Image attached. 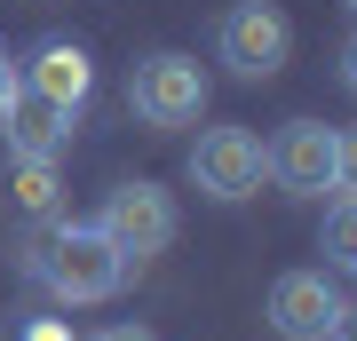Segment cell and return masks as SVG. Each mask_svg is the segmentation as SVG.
Masks as SVG:
<instances>
[{"mask_svg": "<svg viewBox=\"0 0 357 341\" xmlns=\"http://www.w3.org/2000/svg\"><path fill=\"white\" fill-rule=\"evenodd\" d=\"M16 262H24V278H40L48 302H64V310L112 302V294L128 286V270H135L96 222H40V230H24Z\"/></svg>", "mask_w": 357, "mask_h": 341, "instance_id": "6da1fadb", "label": "cell"}, {"mask_svg": "<svg viewBox=\"0 0 357 341\" xmlns=\"http://www.w3.org/2000/svg\"><path fill=\"white\" fill-rule=\"evenodd\" d=\"M128 112H135L143 127H199V112H206V72H199V56H183V48L143 56L135 79H128Z\"/></svg>", "mask_w": 357, "mask_h": 341, "instance_id": "7a4b0ae2", "label": "cell"}, {"mask_svg": "<svg viewBox=\"0 0 357 341\" xmlns=\"http://www.w3.org/2000/svg\"><path fill=\"white\" fill-rule=\"evenodd\" d=\"M215 56L230 63V79H278L286 56H294L286 8H270V0H238V8L222 16V32H215Z\"/></svg>", "mask_w": 357, "mask_h": 341, "instance_id": "3957f363", "label": "cell"}, {"mask_svg": "<svg viewBox=\"0 0 357 341\" xmlns=\"http://www.w3.org/2000/svg\"><path fill=\"white\" fill-rule=\"evenodd\" d=\"M262 175H270V151H262L255 127H206V135L191 143V183L206 190V199H222V206L255 199Z\"/></svg>", "mask_w": 357, "mask_h": 341, "instance_id": "277c9868", "label": "cell"}, {"mask_svg": "<svg viewBox=\"0 0 357 341\" xmlns=\"http://www.w3.org/2000/svg\"><path fill=\"white\" fill-rule=\"evenodd\" d=\"M96 230H103L119 254H128V262H151V254L175 246V199H167L159 183H119L112 199H103Z\"/></svg>", "mask_w": 357, "mask_h": 341, "instance_id": "5b68a950", "label": "cell"}, {"mask_svg": "<svg viewBox=\"0 0 357 341\" xmlns=\"http://www.w3.org/2000/svg\"><path fill=\"white\" fill-rule=\"evenodd\" d=\"M342 326V286L326 270H286L270 286V333L278 341H333Z\"/></svg>", "mask_w": 357, "mask_h": 341, "instance_id": "8992f818", "label": "cell"}, {"mask_svg": "<svg viewBox=\"0 0 357 341\" xmlns=\"http://www.w3.org/2000/svg\"><path fill=\"white\" fill-rule=\"evenodd\" d=\"M270 151V183L294 190V199H326L333 190V127L326 119H286L278 143H262Z\"/></svg>", "mask_w": 357, "mask_h": 341, "instance_id": "52a82bcc", "label": "cell"}, {"mask_svg": "<svg viewBox=\"0 0 357 341\" xmlns=\"http://www.w3.org/2000/svg\"><path fill=\"white\" fill-rule=\"evenodd\" d=\"M16 79H24V88H40L56 112L79 119V103H88V88H96V63H88V48H79V40H40L32 63H24Z\"/></svg>", "mask_w": 357, "mask_h": 341, "instance_id": "ba28073f", "label": "cell"}, {"mask_svg": "<svg viewBox=\"0 0 357 341\" xmlns=\"http://www.w3.org/2000/svg\"><path fill=\"white\" fill-rule=\"evenodd\" d=\"M0 127H8V151H32V159H56V143L72 135V112H56L40 88L16 79L8 103H0Z\"/></svg>", "mask_w": 357, "mask_h": 341, "instance_id": "9c48e42d", "label": "cell"}, {"mask_svg": "<svg viewBox=\"0 0 357 341\" xmlns=\"http://www.w3.org/2000/svg\"><path fill=\"white\" fill-rule=\"evenodd\" d=\"M56 159H32V151H16V167H8V199L24 206V215H56Z\"/></svg>", "mask_w": 357, "mask_h": 341, "instance_id": "30bf717a", "label": "cell"}, {"mask_svg": "<svg viewBox=\"0 0 357 341\" xmlns=\"http://www.w3.org/2000/svg\"><path fill=\"white\" fill-rule=\"evenodd\" d=\"M318 246H326V262H333V270H357V190H342V199L326 206Z\"/></svg>", "mask_w": 357, "mask_h": 341, "instance_id": "8fae6325", "label": "cell"}, {"mask_svg": "<svg viewBox=\"0 0 357 341\" xmlns=\"http://www.w3.org/2000/svg\"><path fill=\"white\" fill-rule=\"evenodd\" d=\"M333 190H357V127H333Z\"/></svg>", "mask_w": 357, "mask_h": 341, "instance_id": "7c38bea8", "label": "cell"}, {"mask_svg": "<svg viewBox=\"0 0 357 341\" xmlns=\"http://www.w3.org/2000/svg\"><path fill=\"white\" fill-rule=\"evenodd\" d=\"M88 341H159V333H143V326H103V333H88Z\"/></svg>", "mask_w": 357, "mask_h": 341, "instance_id": "4fadbf2b", "label": "cell"}, {"mask_svg": "<svg viewBox=\"0 0 357 341\" xmlns=\"http://www.w3.org/2000/svg\"><path fill=\"white\" fill-rule=\"evenodd\" d=\"M342 88L357 96V40H349V48H342Z\"/></svg>", "mask_w": 357, "mask_h": 341, "instance_id": "5bb4252c", "label": "cell"}, {"mask_svg": "<svg viewBox=\"0 0 357 341\" xmlns=\"http://www.w3.org/2000/svg\"><path fill=\"white\" fill-rule=\"evenodd\" d=\"M333 341H357V302H342V326H333Z\"/></svg>", "mask_w": 357, "mask_h": 341, "instance_id": "9a60e30c", "label": "cell"}, {"mask_svg": "<svg viewBox=\"0 0 357 341\" xmlns=\"http://www.w3.org/2000/svg\"><path fill=\"white\" fill-rule=\"evenodd\" d=\"M8 88H16V72H8V48H0V103H8Z\"/></svg>", "mask_w": 357, "mask_h": 341, "instance_id": "2e32d148", "label": "cell"}, {"mask_svg": "<svg viewBox=\"0 0 357 341\" xmlns=\"http://www.w3.org/2000/svg\"><path fill=\"white\" fill-rule=\"evenodd\" d=\"M349 8H357V0H349Z\"/></svg>", "mask_w": 357, "mask_h": 341, "instance_id": "e0dca14e", "label": "cell"}]
</instances>
